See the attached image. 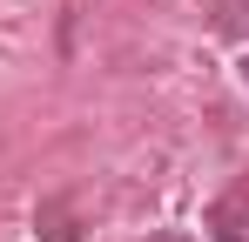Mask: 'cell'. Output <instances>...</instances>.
Returning <instances> with one entry per match:
<instances>
[{
    "mask_svg": "<svg viewBox=\"0 0 249 242\" xmlns=\"http://www.w3.org/2000/svg\"><path fill=\"white\" fill-rule=\"evenodd\" d=\"M47 242H74V229H68V215H61V208H47V229H41Z\"/></svg>",
    "mask_w": 249,
    "mask_h": 242,
    "instance_id": "obj_1",
    "label": "cell"
},
{
    "mask_svg": "<svg viewBox=\"0 0 249 242\" xmlns=\"http://www.w3.org/2000/svg\"><path fill=\"white\" fill-rule=\"evenodd\" d=\"M243 20H249V0H243Z\"/></svg>",
    "mask_w": 249,
    "mask_h": 242,
    "instance_id": "obj_2",
    "label": "cell"
},
{
    "mask_svg": "<svg viewBox=\"0 0 249 242\" xmlns=\"http://www.w3.org/2000/svg\"><path fill=\"white\" fill-rule=\"evenodd\" d=\"M243 81H249V61H243Z\"/></svg>",
    "mask_w": 249,
    "mask_h": 242,
    "instance_id": "obj_3",
    "label": "cell"
}]
</instances>
